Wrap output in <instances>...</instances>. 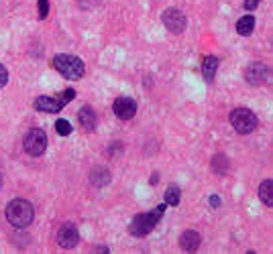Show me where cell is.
Segmentation results:
<instances>
[{
  "instance_id": "cell-1",
  "label": "cell",
  "mask_w": 273,
  "mask_h": 254,
  "mask_svg": "<svg viewBox=\"0 0 273 254\" xmlns=\"http://www.w3.org/2000/svg\"><path fill=\"white\" fill-rule=\"evenodd\" d=\"M165 208H167V204H161L153 211H147V213H139V216H135L133 222H131V226H129V232L133 236H136V238H145L159 224V220L163 216V211H165Z\"/></svg>"
},
{
  "instance_id": "cell-2",
  "label": "cell",
  "mask_w": 273,
  "mask_h": 254,
  "mask_svg": "<svg viewBox=\"0 0 273 254\" xmlns=\"http://www.w3.org/2000/svg\"><path fill=\"white\" fill-rule=\"evenodd\" d=\"M6 220L15 226V228H27L35 220V209L31 202L27 199H12L6 206Z\"/></svg>"
},
{
  "instance_id": "cell-3",
  "label": "cell",
  "mask_w": 273,
  "mask_h": 254,
  "mask_svg": "<svg viewBox=\"0 0 273 254\" xmlns=\"http://www.w3.org/2000/svg\"><path fill=\"white\" fill-rule=\"evenodd\" d=\"M53 68L67 79H80L86 71L84 61H82L80 57H76V55H65V53L55 55V59H53Z\"/></svg>"
},
{
  "instance_id": "cell-4",
  "label": "cell",
  "mask_w": 273,
  "mask_h": 254,
  "mask_svg": "<svg viewBox=\"0 0 273 254\" xmlns=\"http://www.w3.org/2000/svg\"><path fill=\"white\" fill-rule=\"evenodd\" d=\"M230 124H233V128L237 132H241V135H249V132H253L257 128L259 120H257L255 112H251L247 108H235L230 112Z\"/></svg>"
},
{
  "instance_id": "cell-5",
  "label": "cell",
  "mask_w": 273,
  "mask_h": 254,
  "mask_svg": "<svg viewBox=\"0 0 273 254\" xmlns=\"http://www.w3.org/2000/svg\"><path fill=\"white\" fill-rule=\"evenodd\" d=\"M23 146H25V151L29 155L41 157L47 149V135L41 128H31L29 132H27L25 140H23Z\"/></svg>"
},
{
  "instance_id": "cell-6",
  "label": "cell",
  "mask_w": 273,
  "mask_h": 254,
  "mask_svg": "<svg viewBox=\"0 0 273 254\" xmlns=\"http://www.w3.org/2000/svg\"><path fill=\"white\" fill-rule=\"evenodd\" d=\"M161 21L165 24V29L173 35H182L188 26V19L180 8H167L165 12L161 15Z\"/></svg>"
},
{
  "instance_id": "cell-7",
  "label": "cell",
  "mask_w": 273,
  "mask_h": 254,
  "mask_svg": "<svg viewBox=\"0 0 273 254\" xmlns=\"http://www.w3.org/2000/svg\"><path fill=\"white\" fill-rule=\"evenodd\" d=\"M80 242V234H78V228L74 224H63L59 232H57V244L65 250H70L74 246H78Z\"/></svg>"
},
{
  "instance_id": "cell-8",
  "label": "cell",
  "mask_w": 273,
  "mask_h": 254,
  "mask_svg": "<svg viewBox=\"0 0 273 254\" xmlns=\"http://www.w3.org/2000/svg\"><path fill=\"white\" fill-rule=\"evenodd\" d=\"M112 110L120 120H131L136 114V102L133 98H116L112 104Z\"/></svg>"
},
{
  "instance_id": "cell-9",
  "label": "cell",
  "mask_w": 273,
  "mask_h": 254,
  "mask_svg": "<svg viewBox=\"0 0 273 254\" xmlns=\"http://www.w3.org/2000/svg\"><path fill=\"white\" fill-rule=\"evenodd\" d=\"M245 79H247L249 84H253V86L263 84L265 79H267V68H265L263 63H251V65H247V69H245Z\"/></svg>"
},
{
  "instance_id": "cell-10",
  "label": "cell",
  "mask_w": 273,
  "mask_h": 254,
  "mask_svg": "<svg viewBox=\"0 0 273 254\" xmlns=\"http://www.w3.org/2000/svg\"><path fill=\"white\" fill-rule=\"evenodd\" d=\"M63 102H61V98H49V96H39L37 100H35V108L39 110V112H49V114H55V112H59L61 108H63Z\"/></svg>"
},
{
  "instance_id": "cell-11",
  "label": "cell",
  "mask_w": 273,
  "mask_h": 254,
  "mask_svg": "<svg viewBox=\"0 0 273 254\" xmlns=\"http://www.w3.org/2000/svg\"><path fill=\"white\" fill-rule=\"evenodd\" d=\"M78 120H80V126L86 132H92L94 128H96V122H98L96 112H94L90 106H82V110L78 112Z\"/></svg>"
},
{
  "instance_id": "cell-12",
  "label": "cell",
  "mask_w": 273,
  "mask_h": 254,
  "mask_svg": "<svg viewBox=\"0 0 273 254\" xmlns=\"http://www.w3.org/2000/svg\"><path fill=\"white\" fill-rule=\"evenodd\" d=\"M200 242H202V236L196 232V230H188L182 234L180 238V246L186 250V252H196L200 248Z\"/></svg>"
},
{
  "instance_id": "cell-13",
  "label": "cell",
  "mask_w": 273,
  "mask_h": 254,
  "mask_svg": "<svg viewBox=\"0 0 273 254\" xmlns=\"http://www.w3.org/2000/svg\"><path fill=\"white\" fill-rule=\"evenodd\" d=\"M90 183L94 187H104L110 183V173H108V169L104 167H94L92 173H90Z\"/></svg>"
},
{
  "instance_id": "cell-14",
  "label": "cell",
  "mask_w": 273,
  "mask_h": 254,
  "mask_svg": "<svg viewBox=\"0 0 273 254\" xmlns=\"http://www.w3.org/2000/svg\"><path fill=\"white\" fill-rule=\"evenodd\" d=\"M218 63H220V61H218L216 55H206L202 59V73H204V77H206V82H212V79H214Z\"/></svg>"
},
{
  "instance_id": "cell-15",
  "label": "cell",
  "mask_w": 273,
  "mask_h": 254,
  "mask_svg": "<svg viewBox=\"0 0 273 254\" xmlns=\"http://www.w3.org/2000/svg\"><path fill=\"white\" fill-rule=\"evenodd\" d=\"M259 199H261L265 206L273 208V179H267L259 185Z\"/></svg>"
},
{
  "instance_id": "cell-16",
  "label": "cell",
  "mask_w": 273,
  "mask_h": 254,
  "mask_svg": "<svg viewBox=\"0 0 273 254\" xmlns=\"http://www.w3.org/2000/svg\"><path fill=\"white\" fill-rule=\"evenodd\" d=\"M253 31H255V17L253 15H247V17L239 19V23H237V33L239 35L249 37Z\"/></svg>"
},
{
  "instance_id": "cell-17",
  "label": "cell",
  "mask_w": 273,
  "mask_h": 254,
  "mask_svg": "<svg viewBox=\"0 0 273 254\" xmlns=\"http://www.w3.org/2000/svg\"><path fill=\"white\" fill-rule=\"evenodd\" d=\"M180 197H182L180 187H177V185H169V187H167V191H165V204L171 206V208L180 206Z\"/></svg>"
},
{
  "instance_id": "cell-18",
  "label": "cell",
  "mask_w": 273,
  "mask_h": 254,
  "mask_svg": "<svg viewBox=\"0 0 273 254\" xmlns=\"http://www.w3.org/2000/svg\"><path fill=\"white\" fill-rule=\"evenodd\" d=\"M212 169H214V173H220V175H224V173L228 171V159L222 153H218L212 159Z\"/></svg>"
},
{
  "instance_id": "cell-19",
  "label": "cell",
  "mask_w": 273,
  "mask_h": 254,
  "mask_svg": "<svg viewBox=\"0 0 273 254\" xmlns=\"http://www.w3.org/2000/svg\"><path fill=\"white\" fill-rule=\"evenodd\" d=\"M55 130H57V135L67 137V135H72V124L61 118V120H57V122H55Z\"/></svg>"
},
{
  "instance_id": "cell-20",
  "label": "cell",
  "mask_w": 273,
  "mask_h": 254,
  "mask_svg": "<svg viewBox=\"0 0 273 254\" xmlns=\"http://www.w3.org/2000/svg\"><path fill=\"white\" fill-rule=\"evenodd\" d=\"M47 15H49V2L47 0H39V19L43 21L47 19Z\"/></svg>"
},
{
  "instance_id": "cell-21",
  "label": "cell",
  "mask_w": 273,
  "mask_h": 254,
  "mask_svg": "<svg viewBox=\"0 0 273 254\" xmlns=\"http://www.w3.org/2000/svg\"><path fill=\"white\" fill-rule=\"evenodd\" d=\"M6 82H8V71H6L4 65H0V88H4Z\"/></svg>"
},
{
  "instance_id": "cell-22",
  "label": "cell",
  "mask_w": 273,
  "mask_h": 254,
  "mask_svg": "<svg viewBox=\"0 0 273 254\" xmlns=\"http://www.w3.org/2000/svg\"><path fill=\"white\" fill-rule=\"evenodd\" d=\"M74 98H76V92H74V90H65V92H63V96H61V102L67 104V102H72Z\"/></svg>"
},
{
  "instance_id": "cell-23",
  "label": "cell",
  "mask_w": 273,
  "mask_h": 254,
  "mask_svg": "<svg viewBox=\"0 0 273 254\" xmlns=\"http://www.w3.org/2000/svg\"><path fill=\"white\" fill-rule=\"evenodd\" d=\"M259 2H261V0H245V10H255L257 6H259Z\"/></svg>"
},
{
  "instance_id": "cell-24",
  "label": "cell",
  "mask_w": 273,
  "mask_h": 254,
  "mask_svg": "<svg viewBox=\"0 0 273 254\" xmlns=\"http://www.w3.org/2000/svg\"><path fill=\"white\" fill-rule=\"evenodd\" d=\"M210 206H212V208H218V206H220V199H218L216 195H212V197H210Z\"/></svg>"
},
{
  "instance_id": "cell-25",
  "label": "cell",
  "mask_w": 273,
  "mask_h": 254,
  "mask_svg": "<svg viewBox=\"0 0 273 254\" xmlns=\"http://www.w3.org/2000/svg\"><path fill=\"white\" fill-rule=\"evenodd\" d=\"M2 181H4V179H2V173H0V187H2Z\"/></svg>"
}]
</instances>
